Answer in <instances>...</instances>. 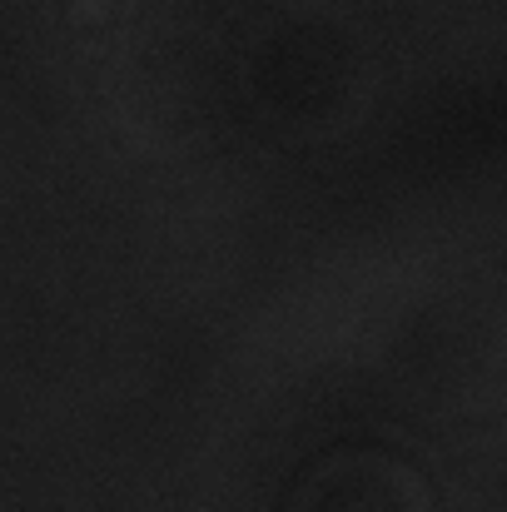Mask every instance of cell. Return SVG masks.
<instances>
[{
	"label": "cell",
	"instance_id": "6da1fadb",
	"mask_svg": "<svg viewBox=\"0 0 507 512\" xmlns=\"http://www.w3.org/2000/svg\"><path fill=\"white\" fill-rule=\"evenodd\" d=\"M294 512H433V493L398 458L348 453L299 488Z\"/></svg>",
	"mask_w": 507,
	"mask_h": 512
}]
</instances>
